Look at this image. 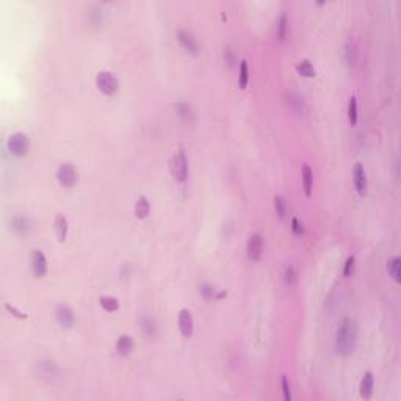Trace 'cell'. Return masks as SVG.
<instances>
[{"instance_id":"6da1fadb","label":"cell","mask_w":401,"mask_h":401,"mask_svg":"<svg viewBox=\"0 0 401 401\" xmlns=\"http://www.w3.org/2000/svg\"><path fill=\"white\" fill-rule=\"evenodd\" d=\"M358 337H359V326L356 323L354 318L345 317L341 318L336 329V339H334V345H336L337 354L348 358L353 351L356 350L358 345Z\"/></svg>"},{"instance_id":"7a4b0ae2","label":"cell","mask_w":401,"mask_h":401,"mask_svg":"<svg viewBox=\"0 0 401 401\" xmlns=\"http://www.w3.org/2000/svg\"><path fill=\"white\" fill-rule=\"evenodd\" d=\"M6 147L16 157H24L30 151V138L22 132H14L6 140Z\"/></svg>"},{"instance_id":"3957f363","label":"cell","mask_w":401,"mask_h":401,"mask_svg":"<svg viewBox=\"0 0 401 401\" xmlns=\"http://www.w3.org/2000/svg\"><path fill=\"white\" fill-rule=\"evenodd\" d=\"M96 86H98L103 94L111 96L120 90V80H118V77L113 72L100 71L98 72V76H96Z\"/></svg>"},{"instance_id":"277c9868","label":"cell","mask_w":401,"mask_h":401,"mask_svg":"<svg viewBox=\"0 0 401 401\" xmlns=\"http://www.w3.org/2000/svg\"><path fill=\"white\" fill-rule=\"evenodd\" d=\"M171 173H173L174 179L177 182H185L188 176V160L187 155L182 149L177 151L173 155V160H171Z\"/></svg>"},{"instance_id":"5b68a950","label":"cell","mask_w":401,"mask_h":401,"mask_svg":"<svg viewBox=\"0 0 401 401\" xmlns=\"http://www.w3.org/2000/svg\"><path fill=\"white\" fill-rule=\"evenodd\" d=\"M57 179L63 187L71 188L79 180V171L76 166L71 165V163H63V165H60L57 169Z\"/></svg>"},{"instance_id":"8992f818","label":"cell","mask_w":401,"mask_h":401,"mask_svg":"<svg viewBox=\"0 0 401 401\" xmlns=\"http://www.w3.org/2000/svg\"><path fill=\"white\" fill-rule=\"evenodd\" d=\"M30 266L36 278H44L47 274V259L41 249H33L30 254Z\"/></svg>"},{"instance_id":"52a82bcc","label":"cell","mask_w":401,"mask_h":401,"mask_svg":"<svg viewBox=\"0 0 401 401\" xmlns=\"http://www.w3.org/2000/svg\"><path fill=\"white\" fill-rule=\"evenodd\" d=\"M55 318L58 324L61 326L64 329H69L74 326V321H76V315H74V312L69 306H66V304H60V306H57L55 309Z\"/></svg>"},{"instance_id":"ba28073f","label":"cell","mask_w":401,"mask_h":401,"mask_svg":"<svg viewBox=\"0 0 401 401\" xmlns=\"http://www.w3.org/2000/svg\"><path fill=\"white\" fill-rule=\"evenodd\" d=\"M263 251V240L259 234H252L249 235V239L246 241V254L251 261H259L262 256Z\"/></svg>"},{"instance_id":"9c48e42d","label":"cell","mask_w":401,"mask_h":401,"mask_svg":"<svg viewBox=\"0 0 401 401\" xmlns=\"http://www.w3.org/2000/svg\"><path fill=\"white\" fill-rule=\"evenodd\" d=\"M353 182H354V187H356V191L359 193L361 196H363L367 193V173H365V168H363L362 163H356L354 168H353Z\"/></svg>"},{"instance_id":"30bf717a","label":"cell","mask_w":401,"mask_h":401,"mask_svg":"<svg viewBox=\"0 0 401 401\" xmlns=\"http://www.w3.org/2000/svg\"><path fill=\"white\" fill-rule=\"evenodd\" d=\"M177 323H179V329L183 337H191L193 329H195V321H193L191 312L187 309H180L179 317H177Z\"/></svg>"},{"instance_id":"8fae6325","label":"cell","mask_w":401,"mask_h":401,"mask_svg":"<svg viewBox=\"0 0 401 401\" xmlns=\"http://www.w3.org/2000/svg\"><path fill=\"white\" fill-rule=\"evenodd\" d=\"M177 40H179L180 46L188 52L191 55H198L199 54V44L196 41V38L193 36L190 32L187 30H179L177 32Z\"/></svg>"},{"instance_id":"7c38bea8","label":"cell","mask_w":401,"mask_h":401,"mask_svg":"<svg viewBox=\"0 0 401 401\" xmlns=\"http://www.w3.org/2000/svg\"><path fill=\"white\" fill-rule=\"evenodd\" d=\"M10 226H11V231L18 235H27L32 227L30 221H28V218H25L24 215H16V217L11 220Z\"/></svg>"},{"instance_id":"4fadbf2b","label":"cell","mask_w":401,"mask_h":401,"mask_svg":"<svg viewBox=\"0 0 401 401\" xmlns=\"http://www.w3.org/2000/svg\"><path fill=\"white\" fill-rule=\"evenodd\" d=\"M373 387H375V376L371 371H367L365 375H363L362 378V381H361V397L362 398H371V395H373Z\"/></svg>"},{"instance_id":"5bb4252c","label":"cell","mask_w":401,"mask_h":401,"mask_svg":"<svg viewBox=\"0 0 401 401\" xmlns=\"http://www.w3.org/2000/svg\"><path fill=\"white\" fill-rule=\"evenodd\" d=\"M68 231H69V222L66 220L64 215H57L55 217V234L58 241H64L66 237H68Z\"/></svg>"},{"instance_id":"9a60e30c","label":"cell","mask_w":401,"mask_h":401,"mask_svg":"<svg viewBox=\"0 0 401 401\" xmlns=\"http://www.w3.org/2000/svg\"><path fill=\"white\" fill-rule=\"evenodd\" d=\"M149 213H151V204H149V200H147V198L144 195H141L138 196L137 199V202H135V217L138 220H144L149 217Z\"/></svg>"},{"instance_id":"2e32d148","label":"cell","mask_w":401,"mask_h":401,"mask_svg":"<svg viewBox=\"0 0 401 401\" xmlns=\"http://www.w3.org/2000/svg\"><path fill=\"white\" fill-rule=\"evenodd\" d=\"M301 179H302V187L306 196L312 195V187H314V171L309 165H304L301 171Z\"/></svg>"},{"instance_id":"e0dca14e","label":"cell","mask_w":401,"mask_h":401,"mask_svg":"<svg viewBox=\"0 0 401 401\" xmlns=\"http://www.w3.org/2000/svg\"><path fill=\"white\" fill-rule=\"evenodd\" d=\"M133 350V339L130 336H121L116 341V351L121 356H129Z\"/></svg>"},{"instance_id":"ac0fdd59","label":"cell","mask_w":401,"mask_h":401,"mask_svg":"<svg viewBox=\"0 0 401 401\" xmlns=\"http://www.w3.org/2000/svg\"><path fill=\"white\" fill-rule=\"evenodd\" d=\"M387 271L395 282H401V261L400 257H392L387 261Z\"/></svg>"},{"instance_id":"d6986e66","label":"cell","mask_w":401,"mask_h":401,"mask_svg":"<svg viewBox=\"0 0 401 401\" xmlns=\"http://www.w3.org/2000/svg\"><path fill=\"white\" fill-rule=\"evenodd\" d=\"M99 302H100V307L105 312H116L120 309V301H118L115 296H100Z\"/></svg>"},{"instance_id":"ffe728a7","label":"cell","mask_w":401,"mask_h":401,"mask_svg":"<svg viewBox=\"0 0 401 401\" xmlns=\"http://www.w3.org/2000/svg\"><path fill=\"white\" fill-rule=\"evenodd\" d=\"M296 71H298L300 76H302V77H307V79L315 77V68L309 60H301L298 63V66H296Z\"/></svg>"},{"instance_id":"44dd1931","label":"cell","mask_w":401,"mask_h":401,"mask_svg":"<svg viewBox=\"0 0 401 401\" xmlns=\"http://www.w3.org/2000/svg\"><path fill=\"white\" fill-rule=\"evenodd\" d=\"M248 81H249V69H248V61L246 60H241L240 63V71H239V85L241 90L248 86Z\"/></svg>"},{"instance_id":"7402d4cb","label":"cell","mask_w":401,"mask_h":401,"mask_svg":"<svg viewBox=\"0 0 401 401\" xmlns=\"http://www.w3.org/2000/svg\"><path fill=\"white\" fill-rule=\"evenodd\" d=\"M287 30H288V22H287V16L284 13L281 14L278 22H276V33H278V38L282 41V40H285V36H287Z\"/></svg>"},{"instance_id":"603a6c76","label":"cell","mask_w":401,"mask_h":401,"mask_svg":"<svg viewBox=\"0 0 401 401\" xmlns=\"http://www.w3.org/2000/svg\"><path fill=\"white\" fill-rule=\"evenodd\" d=\"M176 111H177V115H179L180 118H183L185 121H191L193 120V111L190 108L188 103H185V102H177L176 105H174Z\"/></svg>"},{"instance_id":"cb8c5ba5","label":"cell","mask_w":401,"mask_h":401,"mask_svg":"<svg viewBox=\"0 0 401 401\" xmlns=\"http://www.w3.org/2000/svg\"><path fill=\"white\" fill-rule=\"evenodd\" d=\"M348 120H350L351 125H356L358 122V99L351 96L350 102H348Z\"/></svg>"},{"instance_id":"d4e9b609","label":"cell","mask_w":401,"mask_h":401,"mask_svg":"<svg viewBox=\"0 0 401 401\" xmlns=\"http://www.w3.org/2000/svg\"><path fill=\"white\" fill-rule=\"evenodd\" d=\"M274 209H276V213L279 220H284L285 215H287V204H285V199L282 196H276L274 198Z\"/></svg>"},{"instance_id":"484cf974","label":"cell","mask_w":401,"mask_h":401,"mask_svg":"<svg viewBox=\"0 0 401 401\" xmlns=\"http://www.w3.org/2000/svg\"><path fill=\"white\" fill-rule=\"evenodd\" d=\"M284 281H285V284L288 287L293 285L295 282H296V273H295L293 266H287V268H285V271H284Z\"/></svg>"},{"instance_id":"4316f807","label":"cell","mask_w":401,"mask_h":401,"mask_svg":"<svg viewBox=\"0 0 401 401\" xmlns=\"http://www.w3.org/2000/svg\"><path fill=\"white\" fill-rule=\"evenodd\" d=\"M354 265H356V259L354 256H350L346 259V262H345V266H343V276L345 278H350L353 271H354Z\"/></svg>"},{"instance_id":"83f0119b","label":"cell","mask_w":401,"mask_h":401,"mask_svg":"<svg viewBox=\"0 0 401 401\" xmlns=\"http://www.w3.org/2000/svg\"><path fill=\"white\" fill-rule=\"evenodd\" d=\"M281 385H282V395H284V400L290 401L292 400V392H290V384H288L287 376H282Z\"/></svg>"},{"instance_id":"f1b7e54d","label":"cell","mask_w":401,"mask_h":401,"mask_svg":"<svg viewBox=\"0 0 401 401\" xmlns=\"http://www.w3.org/2000/svg\"><path fill=\"white\" fill-rule=\"evenodd\" d=\"M200 293H202V296L205 300L215 298V288H212L210 285H202V288H200Z\"/></svg>"},{"instance_id":"f546056e","label":"cell","mask_w":401,"mask_h":401,"mask_svg":"<svg viewBox=\"0 0 401 401\" xmlns=\"http://www.w3.org/2000/svg\"><path fill=\"white\" fill-rule=\"evenodd\" d=\"M5 307H6V310H8V312H11V314H13L14 317L22 318V320H24V318H27V314H24V312H19L16 307H11L10 304H5Z\"/></svg>"},{"instance_id":"4dcf8cb0","label":"cell","mask_w":401,"mask_h":401,"mask_svg":"<svg viewBox=\"0 0 401 401\" xmlns=\"http://www.w3.org/2000/svg\"><path fill=\"white\" fill-rule=\"evenodd\" d=\"M292 229H293V232L295 234H302V226L300 224V221H298V218H293L292 220Z\"/></svg>"}]
</instances>
